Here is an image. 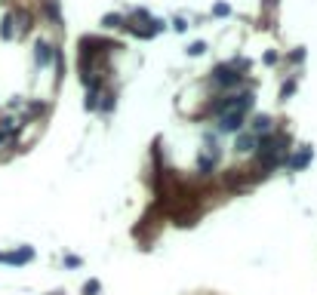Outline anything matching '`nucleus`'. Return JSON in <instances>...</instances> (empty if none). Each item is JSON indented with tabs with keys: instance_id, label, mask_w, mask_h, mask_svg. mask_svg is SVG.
Returning <instances> with one entry per match:
<instances>
[{
	"instance_id": "nucleus-10",
	"label": "nucleus",
	"mask_w": 317,
	"mask_h": 295,
	"mask_svg": "<svg viewBox=\"0 0 317 295\" xmlns=\"http://www.w3.org/2000/svg\"><path fill=\"white\" fill-rule=\"evenodd\" d=\"M43 15L52 22V25H59L62 22V9H59V0H43Z\"/></svg>"
},
{
	"instance_id": "nucleus-11",
	"label": "nucleus",
	"mask_w": 317,
	"mask_h": 295,
	"mask_svg": "<svg viewBox=\"0 0 317 295\" xmlns=\"http://www.w3.org/2000/svg\"><path fill=\"white\" fill-rule=\"evenodd\" d=\"M12 25H15V18H12V12H6L3 22H0V37H3V40H12V37H15V28H12Z\"/></svg>"
},
{
	"instance_id": "nucleus-17",
	"label": "nucleus",
	"mask_w": 317,
	"mask_h": 295,
	"mask_svg": "<svg viewBox=\"0 0 317 295\" xmlns=\"http://www.w3.org/2000/svg\"><path fill=\"white\" fill-rule=\"evenodd\" d=\"M203 49H207V43H203V40H197V43H191V46H188V52H191V55H200Z\"/></svg>"
},
{
	"instance_id": "nucleus-4",
	"label": "nucleus",
	"mask_w": 317,
	"mask_h": 295,
	"mask_svg": "<svg viewBox=\"0 0 317 295\" xmlns=\"http://www.w3.org/2000/svg\"><path fill=\"white\" fill-rule=\"evenodd\" d=\"M311 157H314V151H311V148H299V151H296L293 157L287 154L284 166H287V169H293V172H299V169H305V166L311 163Z\"/></svg>"
},
{
	"instance_id": "nucleus-3",
	"label": "nucleus",
	"mask_w": 317,
	"mask_h": 295,
	"mask_svg": "<svg viewBox=\"0 0 317 295\" xmlns=\"http://www.w3.org/2000/svg\"><path fill=\"white\" fill-rule=\"evenodd\" d=\"M244 126H247V117H240V114H234V111H228V114L219 117V132L237 135V132H244Z\"/></svg>"
},
{
	"instance_id": "nucleus-13",
	"label": "nucleus",
	"mask_w": 317,
	"mask_h": 295,
	"mask_svg": "<svg viewBox=\"0 0 317 295\" xmlns=\"http://www.w3.org/2000/svg\"><path fill=\"white\" fill-rule=\"evenodd\" d=\"M197 172H200V175H213V172H216V160L207 157V154H200V160H197Z\"/></svg>"
},
{
	"instance_id": "nucleus-8",
	"label": "nucleus",
	"mask_w": 317,
	"mask_h": 295,
	"mask_svg": "<svg viewBox=\"0 0 317 295\" xmlns=\"http://www.w3.org/2000/svg\"><path fill=\"white\" fill-rule=\"evenodd\" d=\"M207 114H210V117H222V114H228V95L213 99V102L207 105Z\"/></svg>"
},
{
	"instance_id": "nucleus-5",
	"label": "nucleus",
	"mask_w": 317,
	"mask_h": 295,
	"mask_svg": "<svg viewBox=\"0 0 317 295\" xmlns=\"http://www.w3.org/2000/svg\"><path fill=\"white\" fill-rule=\"evenodd\" d=\"M52 55H55V46H52L49 40H37V43H34V62H37L40 68H46V65L52 62Z\"/></svg>"
},
{
	"instance_id": "nucleus-7",
	"label": "nucleus",
	"mask_w": 317,
	"mask_h": 295,
	"mask_svg": "<svg viewBox=\"0 0 317 295\" xmlns=\"http://www.w3.org/2000/svg\"><path fill=\"white\" fill-rule=\"evenodd\" d=\"M234 148H237V154H256V135L253 132H237Z\"/></svg>"
},
{
	"instance_id": "nucleus-15",
	"label": "nucleus",
	"mask_w": 317,
	"mask_h": 295,
	"mask_svg": "<svg viewBox=\"0 0 317 295\" xmlns=\"http://www.w3.org/2000/svg\"><path fill=\"white\" fill-rule=\"evenodd\" d=\"M114 105H117V102H114V95H108V92H102V102H99V111H102V114H111V111H114Z\"/></svg>"
},
{
	"instance_id": "nucleus-16",
	"label": "nucleus",
	"mask_w": 317,
	"mask_h": 295,
	"mask_svg": "<svg viewBox=\"0 0 317 295\" xmlns=\"http://www.w3.org/2000/svg\"><path fill=\"white\" fill-rule=\"evenodd\" d=\"M99 102H102V92H86V111H99Z\"/></svg>"
},
{
	"instance_id": "nucleus-19",
	"label": "nucleus",
	"mask_w": 317,
	"mask_h": 295,
	"mask_svg": "<svg viewBox=\"0 0 317 295\" xmlns=\"http://www.w3.org/2000/svg\"><path fill=\"white\" fill-rule=\"evenodd\" d=\"M213 12H216V15H219V18H225V15H228V12H231V9H228V6H225V3H219V6H216V9H213Z\"/></svg>"
},
{
	"instance_id": "nucleus-1",
	"label": "nucleus",
	"mask_w": 317,
	"mask_h": 295,
	"mask_svg": "<svg viewBox=\"0 0 317 295\" xmlns=\"http://www.w3.org/2000/svg\"><path fill=\"white\" fill-rule=\"evenodd\" d=\"M210 83H213L216 89H234V86H240V83H244V74H240V71H234V68H231V62H228V65H216V68H213V74H210Z\"/></svg>"
},
{
	"instance_id": "nucleus-6",
	"label": "nucleus",
	"mask_w": 317,
	"mask_h": 295,
	"mask_svg": "<svg viewBox=\"0 0 317 295\" xmlns=\"http://www.w3.org/2000/svg\"><path fill=\"white\" fill-rule=\"evenodd\" d=\"M250 132L259 139V135H268V132H274V120L268 117V114H256L253 117V123H250Z\"/></svg>"
},
{
	"instance_id": "nucleus-18",
	"label": "nucleus",
	"mask_w": 317,
	"mask_h": 295,
	"mask_svg": "<svg viewBox=\"0 0 317 295\" xmlns=\"http://www.w3.org/2000/svg\"><path fill=\"white\" fill-rule=\"evenodd\" d=\"M43 108H46V105H40V102H31V105H28V114H31V117H37V114H43Z\"/></svg>"
},
{
	"instance_id": "nucleus-9",
	"label": "nucleus",
	"mask_w": 317,
	"mask_h": 295,
	"mask_svg": "<svg viewBox=\"0 0 317 295\" xmlns=\"http://www.w3.org/2000/svg\"><path fill=\"white\" fill-rule=\"evenodd\" d=\"M34 259V249L31 246H22L18 252H9L6 255V265H25V262H31Z\"/></svg>"
},
{
	"instance_id": "nucleus-2",
	"label": "nucleus",
	"mask_w": 317,
	"mask_h": 295,
	"mask_svg": "<svg viewBox=\"0 0 317 295\" xmlns=\"http://www.w3.org/2000/svg\"><path fill=\"white\" fill-rule=\"evenodd\" d=\"M253 105H256V95H253V89H240V92H228V111H234V114H240V117H247V114L253 111Z\"/></svg>"
},
{
	"instance_id": "nucleus-14",
	"label": "nucleus",
	"mask_w": 317,
	"mask_h": 295,
	"mask_svg": "<svg viewBox=\"0 0 317 295\" xmlns=\"http://www.w3.org/2000/svg\"><path fill=\"white\" fill-rule=\"evenodd\" d=\"M102 25H105V28H123V25H126V18H123L120 12H108V15L102 18Z\"/></svg>"
},
{
	"instance_id": "nucleus-12",
	"label": "nucleus",
	"mask_w": 317,
	"mask_h": 295,
	"mask_svg": "<svg viewBox=\"0 0 317 295\" xmlns=\"http://www.w3.org/2000/svg\"><path fill=\"white\" fill-rule=\"evenodd\" d=\"M12 18L18 22V34H28V31H31V12L18 9V12H12Z\"/></svg>"
}]
</instances>
